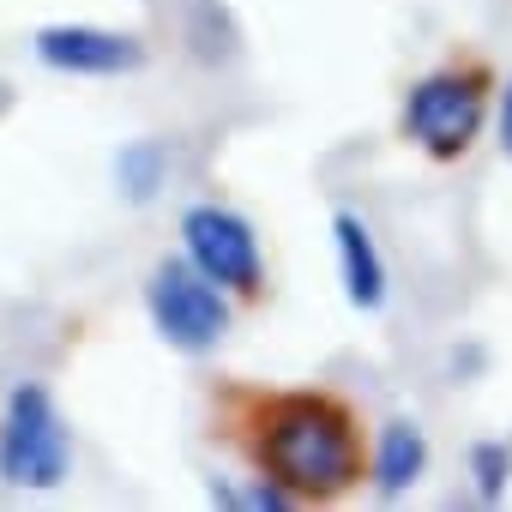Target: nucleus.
<instances>
[{
	"label": "nucleus",
	"mask_w": 512,
	"mask_h": 512,
	"mask_svg": "<svg viewBox=\"0 0 512 512\" xmlns=\"http://www.w3.org/2000/svg\"><path fill=\"white\" fill-rule=\"evenodd\" d=\"M253 428V464L290 500H338L362 482V428L326 392H284Z\"/></svg>",
	"instance_id": "nucleus-1"
},
{
	"label": "nucleus",
	"mask_w": 512,
	"mask_h": 512,
	"mask_svg": "<svg viewBox=\"0 0 512 512\" xmlns=\"http://www.w3.org/2000/svg\"><path fill=\"white\" fill-rule=\"evenodd\" d=\"M482 109H488V73L482 67H440V73H428V79L410 85L404 133L428 157L458 163L470 151V139L482 133Z\"/></svg>",
	"instance_id": "nucleus-2"
},
{
	"label": "nucleus",
	"mask_w": 512,
	"mask_h": 512,
	"mask_svg": "<svg viewBox=\"0 0 512 512\" xmlns=\"http://www.w3.org/2000/svg\"><path fill=\"white\" fill-rule=\"evenodd\" d=\"M73 464V428L61 422L49 386H19L0 416V482L55 488Z\"/></svg>",
	"instance_id": "nucleus-3"
},
{
	"label": "nucleus",
	"mask_w": 512,
	"mask_h": 512,
	"mask_svg": "<svg viewBox=\"0 0 512 512\" xmlns=\"http://www.w3.org/2000/svg\"><path fill=\"white\" fill-rule=\"evenodd\" d=\"M145 314L157 326V338L181 356H205L223 344L229 332V302L211 278H199L187 260H163L145 278Z\"/></svg>",
	"instance_id": "nucleus-4"
},
{
	"label": "nucleus",
	"mask_w": 512,
	"mask_h": 512,
	"mask_svg": "<svg viewBox=\"0 0 512 512\" xmlns=\"http://www.w3.org/2000/svg\"><path fill=\"white\" fill-rule=\"evenodd\" d=\"M181 247H187V266L199 278H211L217 290L229 296H260L266 290V260H260V235H253V223L229 205H187L181 217Z\"/></svg>",
	"instance_id": "nucleus-5"
},
{
	"label": "nucleus",
	"mask_w": 512,
	"mask_h": 512,
	"mask_svg": "<svg viewBox=\"0 0 512 512\" xmlns=\"http://www.w3.org/2000/svg\"><path fill=\"white\" fill-rule=\"evenodd\" d=\"M37 61L55 73H73V79H115V73L145 67V43L127 31H103V25H43Z\"/></svg>",
	"instance_id": "nucleus-6"
},
{
	"label": "nucleus",
	"mask_w": 512,
	"mask_h": 512,
	"mask_svg": "<svg viewBox=\"0 0 512 512\" xmlns=\"http://www.w3.org/2000/svg\"><path fill=\"white\" fill-rule=\"evenodd\" d=\"M332 241H338V278H344L350 308H362V314L386 308V260H380L368 223L356 211H338L332 217Z\"/></svg>",
	"instance_id": "nucleus-7"
},
{
	"label": "nucleus",
	"mask_w": 512,
	"mask_h": 512,
	"mask_svg": "<svg viewBox=\"0 0 512 512\" xmlns=\"http://www.w3.org/2000/svg\"><path fill=\"white\" fill-rule=\"evenodd\" d=\"M422 470H428V434L416 422H404V416L386 422L380 446H374V494L398 500V494H410L422 482Z\"/></svg>",
	"instance_id": "nucleus-8"
},
{
	"label": "nucleus",
	"mask_w": 512,
	"mask_h": 512,
	"mask_svg": "<svg viewBox=\"0 0 512 512\" xmlns=\"http://www.w3.org/2000/svg\"><path fill=\"white\" fill-rule=\"evenodd\" d=\"M115 181H121V193H127L133 205H145V199L169 181V151H163L157 139H133V145H121V157H115Z\"/></svg>",
	"instance_id": "nucleus-9"
},
{
	"label": "nucleus",
	"mask_w": 512,
	"mask_h": 512,
	"mask_svg": "<svg viewBox=\"0 0 512 512\" xmlns=\"http://www.w3.org/2000/svg\"><path fill=\"white\" fill-rule=\"evenodd\" d=\"M470 476H476V494L494 506V500L506 494V482H512V452H506L500 440H482V446H470Z\"/></svg>",
	"instance_id": "nucleus-10"
},
{
	"label": "nucleus",
	"mask_w": 512,
	"mask_h": 512,
	"mask_svg": "<svg viewBox=\"0 0 512 512\" xmlns=\"http://www.w3.org/2000/svg\"><path fill=\"white\" fill-rule=\"evenodd\" d=\"M500 151L512 157V79H506V91H500Z\"/></svg>",
	"instance_id": "nucleus-11"
}]
</instances>
